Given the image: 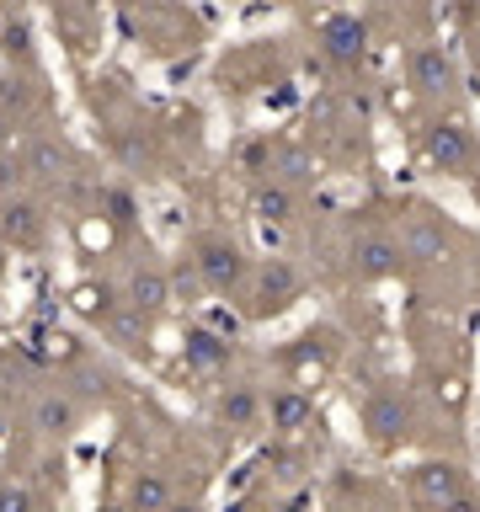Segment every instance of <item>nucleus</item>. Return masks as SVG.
Here are the masks:
<instances>
[{
	"label": "nucleus",
	"instance_id": "f257e3e1",
	"mask_svg": "<svg viewBox=\"0 0 480 512\" xmlns=\"http://www.w3.org/2000/svg\"><path fill=\"white\" fill-rule=\"evenodd\" d=\"M187 256H192V278H198L208 294H240L246 278H251V267H256L246 256V246H240L235 235H224V230H198Z\"/></svg>",
	"mask_w": 480,
	"mask_h": 512
},
{
	"label": "nucleus",
	"instance_id": "f03ea898",
	"mask_svg": "<svg viewBox=\"0 0 480 512\" xmlns=\"http://www.w3.org/2000/svg\"><path fill=\"white\" fill-rule=\"evenodd\" d=\"M406 267H411V256H406V246H400V235L390 224H358V230L347 235V272L358 283H390Z\"/></svg>",
	"mask_w": 480,
	"mask_h": 512
},
{
	"label": "nucleus",
	"instance_id": "7ed1b4c3",
	"mask_svg": "<svg viewBox=\"0 0 480 512\" xmlns=\"http://www.w3.org/2000/svg\"><path fill=\"white\" fill-rule=\"evenodd\" d=\"M358 422L368 432V443L400 448V443L416 438V400H411V390H400V384H379V390L363 395Z\"/></svg>",
	"mask_w": 480,
	"mask_h": 512
},
{
	"label": "nucleus",
	"instance_id": "20e7f679",
	"mask_svg": "<svg viewBox=\"0 0 480 512\" xmlns=\"http://www.w3.org/2000/svg\"><path fill=\"white\" fill-rule=\"evenodd\" d=\"M422 155H427V166H432V171H443V176H470V171H475V160H480V139H475V128L464 123V118L443 112V118H432V123H427Z\"/></svg>",
	"mask_w": 480,
	"mask_h": 512
},
{
	"label": "nucleus",
	"instance_id": "39448f33",
	"mask_svg": "<svg viewBox=\"0 0 480 512\" xmlns=\"http://www.w3.org/2000/svg\"><path fill=\"white\" fill-rule=\"evenodd\" d=\"M299 288H304V278H299V267L288 262V256H267V262H256L251 267V278H246V315L251 320H272V315H283L288 304L299 299Z\"/></svg>",
	"mask_w": 480,
	"mask_h": 512
},
{
	"label": "nucleus",
	"instance_id": "423d86ee",
	"mask_svg": "<svg viewBox=\"0 0 480 512\" xmlns=\"http://www.w3.org/2000/svg\"><path fill=\"white\" fill-rule=\"evenodd\" d=\"M406 86L432 107H448L459 96V64L443 43H411L406 48Z\"/></svg>",
	"mask_w": 480,
	"mask_h": 512
},
{
	"label": "nucleus",
	"instance_id": "0eeeda50",
	"mask_svg": "<svg viewBox=\"0 0 480 512\" xmlns=\"http://www.w3.org/2000/svg\"><path fill=\"white\" fill-rule=\"evenodd\" d=\"M400 246H406L411 262H422V267H443L448 256H454V224H448L443 214H432V208L422 203H411L406 214H400Z\"/></svg>",
	"mask_w": 480,
	"mask_h": 512
},
{
	"label": "nucleus",
	"instance_id": "6e6552de",
	"mask_svg": "<svg viewBox=\"0 0 480 512\" xmlns=\"http://www.w3.org/2000/svg\"><path fill=\"white\" fill-rule=\"evenodd\" d=\"M464 491H470V480H464L459 459H422L406 475V496H411V507H422V512H443L448 502H459Z\"/></svg>",
	"mask_w": 480,
	"mask_h": 512
},
{
	"label": "nucleus",
	"instance_id": "1a4fd4ad",
	"mask_svg": "<svg viewBox=\"0 0 480 512\" xmlns=\"http://www.w3.org/2000/svg\"><path fill=\"white\" fill-rule=\"evenodd\" d=\"M118 294H123L128 310H139V315H150V320H155V315H160V310H166V304L176 299V272L144 256V262H134V267L123 272Z\"/></svg>",
	"mask_w": 480,
	"mask_h": 512
},
{
	"label": "nucleus",
	"instance_id": "9d476101",
	"mask_svg": "<svg viewBox=\"0 0 480 512\" xmlns=\"http://www.w3.org/2000/svg\"><path fill=\"white\" fill-rule=\"evenodd\" d=\"M80 422H86V411H80V400L70 390H38L32 395V406H27V427L38 432L43 443H64V438H75Z\"/></svg>",
	"mask_w": 480,
	"mask_h": 512
},
{
	"label": "nucleus",
	"instance_id": "9b49d317",
	"mask_svg": "<svg viewBox=\"0 0 480 512\" xmlns=\"http://www.w3.org/2000/svg\"><path fill=\"white\" fill-rule=\"evenodd\" d=\"M315 43L336 70H358L363 54H368V22H358L352 11H331V16H320Z\"/></svg>",
	"mask_w": 480,
	"mask_h": 512
},
{
	"label": "nucleus",
	"instance_id": "f8f14e48",
	"mask_svg": "<svg viewBox=\"0 0 480 512\" xmlns=\"http://www.w3.org/2000/svg\"><path fill=\"white\" fill-rule=\"evenodd\" d=\"M214 422H219L224 432H235V438H246V432H256V427H267V400H262V390H256V384H246V379L219 384V390H214Z\"/></svg>",
	"mask_w": 480,
	"mask_h": 512
},
{
	"label": "nucleus",
	"instance_id": "ddd939ff",
	"mask_svg": "<svg viewBox=\"0 0 480 512\" xmlns=\"http://www.w3.org/2000/svg\"><path fill=\"white\" fill-rule=\"evenodd\" d=\"M0 240H6V251H43L48 246V214H43V203L22 198V192L0 203Z\"/></svg>",
	"mask_w": 480,
	"mask_h": 512
},
{
	"label": "nucleus",
	"instance_id": "4468645a",
	"mask_svg": "<svg viewBox=\"0 0 480 512\" xmlns=\"http://www.w3.org/2000/svg\"><path fill=\"white\" fill-rule=\"evenodd\" d=\"M22 171H27V182H38V187H59L64 176H70V144L59 134H32L22 144Z\"/></svg>",
	"mask_w": 480,
	"mask_h": 512
},
{
	"label": "nucleus",
	"instance_id": "2eb2a0df",
	"mask_svg": "<svg viewBox=\"0 0 480 512\" xmlns=\"http://www.w3.org/2000/svg\"><path fill=\"white\" fill-rule=\"evenodd\" d=\"M262 400H267V427L272 432H288V438H294V432H304L315 422V395L304 390V384H272Z\"/></svg>",
	"mask_w": 480,
	"mask_h": 512
},
{
	"label": "nucleus",
	"instance_id": "dca6fc26",
	"mask_svg": "<svg viewBox=\"0 0 480 512\" xmlns=\"http://www.w3.org/2000/svg\"><path fill=\"white\" fill-rule=\"evenodd\" d=\"M304 208V187L283 182V176H262V182L251 187V214L262 224H294Z\"/></svg>",
	"mask_w": 480,
	"mask_h": 512
},
{
	"label": "nucleus",
	"instance_id": "f3484780",
	"mask_svg": "<svg viewBox=\"0 0 480 512\" xmlns=\"http://www.w3.org/2000/svg\"><path fill=\"white\" fill-rule=\"evenodd\" d=\"M182 358H187L192 374H224L230 358H235V347H230V336H219V331H208V326H187Z\"/></svg>",
	"mask_w": 480,
	"mask_h": 512
},
{
	"label": "nucleus",
	"instance_id": "a211bd4d",
	"mask_svg": "<svg viewBox=\"0 0 480 512\" xmlns=\"http://www.w3.org/2000/svg\"><path fill=\"white\" fill-rule=\"evenodd\" d=\"M171 502H176L171 475L160 464H139L134 480H128V512H166Z\"/></svg>",
	"mask_w": 480,
	"mask_h": 512
},
{
	"label": "nucleus",
	"instance_id": "6ab92c4d",
	"mask_svg": "<svg viewBox=\"0 0 480 512\" xmlns=\"http://www.w3.org/2000/svg\"><path fill=\"white\" fill-rule=\"evenodd\" d=\"M267 176H283V182H294V187H310L320 176V160L304 150V144H272Z\"/></svg>",
	"mask_w": 480,
	"mask_h": 512
},
{
	"label": "nucleus",
	"instance_id": "aec40b11",
	"mask_svg": "<svg viewBox=\"0 0 480 512\" xmlns=\"http://www.w3.org/2000/svg\"><path fill=\"white\" fill-rule=\"evenodd\" d=\"M102 331H107L123 352H134V358H144V352H150V315L128 310V304H118V310L107 315V326H102Z\"/></svg>",
	"mask_w": 480,
	"mask_h": 512
},
{
	"label": "nucleus",
	"instance_id": "412c9836",
	"mask_svg": "<svg viewBox=\"0 0 480 512\" xmlns=\"http://www.w3.org/2000/svg\"><path fill=\"white\" fill-rule=\"evenodd\" d=\"M70 304H75V310L91 320V326H107V315L123 304V294H118L112 283H80L75 294H70Z\"/></svg>",
	"mask_w": 480,
	"mask_h": 512
},
{
	"label": "nucleus",
	"instance_id": "4be33fe9",
	"mask_svg": "<svg viewBox=\"0 0 480 512\" xmlns=\"http://www.w3.org/2000/svg\"><path fill=\"white\" fill-rule=\"evenodd\" d=\"M0 512H48L32 480H0Z\"/></svg>",
	"mask_w": 480,
	"mask_h": 512
},
{
	"label": "nucleus",
	"instance_id": "5701e85b",
	"mask_svg": "<svg viewBox=\"0 0 480 512\" xmlns=\"http://www.w3.org/2000/svg\"><path fill=\"white\" fill-rule=\"evenodd\" d=\"M96 208H102L112 224H134V198H128L123 187H102L96 192Z\"/></svg>",
	"mask_w": 480,
	"mask_h": 512
},
{
	"label": "nucleus",
	"instance_id": "b1692460",
	"mask_svg": "<svg viewBox=\"0 0 480 512\" xmlns=\"http://www.w3.org/2000/svg\"><path fill=\"white\" fill-rule=\"evenodd\" d=\"M16 134H22V118H16V112L0 102V155H11V150H16Z\"/></svg>",
	"mask_w": 480,
	"mask_h": 512
},
{
	"label": "nucleus",
	"instance_id": "393cba45",
	"mask_svg": "<svg viewBox=\"0 0 480 512\" xmlns=\"http://www.w3.org/2000/svg\"><path fill=\"white\" fill-rule=\"evenodd\" d=\"M443 512H475V491H464V496H459V502H448Z\"/></svg>",
	"mask_w": 480,
	"mask_h": 512
},
{
	"label": "nucleus",
	"instance_id": "a878e982",
	"mask_svg": "<svg viewBox=\"0 0 480 512\" xmlns=\"http://www.w3.org/2000/svg\"><path fill=\"white\" fill-rule=\"evenodd\" d=\"M166 512H198V507H192V502H171Z\"/></svg>",
	"mask_w": 480,
	"mask_h": 512
},
{
	"label": "nucleus",
	"instance_id": "bb28decb",
	"mask_svg": "<svg viewBox=\"0 0 480 512\" xmlns=\"http://www.w3.org/2000/svg\"><path fill=\"white\" fill-rule=\"evenodd\" d=\"M0 251H6V240H0ZM0 278H6V256H0Z\"/></svg>",
	"mask_w": 480,
	"mask_h": 512
},
{
	"label": "nucleus",
	"instance_id": "cd10ccee",
	"mask_svg": "<svg viewBox=\"0 0 480 512\" xmlns=\"http://www.w3.org/2000/svg\"><path fill=\"white\" fill-rule=\"evenodd\" d=\"M475 512H480V491H475Z\"/></svg>",
	"mask_w": 480,
	"mask_h": 512
},
{
	"label": "nucleus",
	"instance_id": "c85d7f7f",
	"mask_svg": "<svg viewBox=\"0 0 480 512\" xmlns=\"http://www.w3.org/2000/svg\"><path fill=\"white\" fill-rule=\"evenodd\" d=\"M246 512H251V507H246Z\"/></svg>",
	"mask_w": 480,
	"mask_h": 512
},
{
	"label": "nucleus",
	"instance_id": "c756f323",
	"mask_svg": "<svg viewBox=\"0 0 480 512\" xmlns=\"http://www.w3.org/2000/svg\"><path fill=\"white\" fill-rule=\"evenodd\" d=\"M379 512H384V507H379Z\"/></svg>",
	"mask_w": 480,
	"mask_h": 512
}]
</instances>
